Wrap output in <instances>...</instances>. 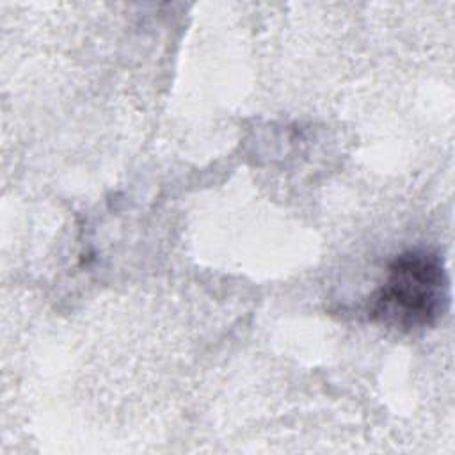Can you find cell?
<instances>
[{"instance_id":"cell-1","label":"cell","mask_w":455,"mask_h":455,"mask_svg":"<svg viewBox=\"0 0 455 455\" xmlns=\"http://www.w3.org/2000/svg\"><path fill=\"white\" fill-rule=\"evenodd\" d=\"M451 281L444 259L428 249L396 254L368 299V318L402 332L434 327L448 313Z\"/></svg>"}]
</instances>
